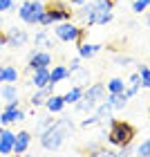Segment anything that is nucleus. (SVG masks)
Segmentation results:
<instances>
[{
  "label": "nucleus",
  "mask_w": 150,
  "mask_h": 157,
  "mask_svg": "<svg viewBox=\"0 0 150 157\" xmlns=\"http://www.w3.org/2000/svg\"><path fill=\"white\" fill-rule=\"evenodd\" d=\"M78 67V59H74L72 63H69V72H72V70H76Z\"/></svg>",
  "instance_id": "f704fd0d"
},
{
  "label": "nucleus",
  "mask_w": 150,
  "mask_h": 157,
  "mask_svg": "<svg viewBox=\"0 0 150 157\" xmlns=\"http://www.w3.org/2000/svg\"><path fill=\"white\" fill-rule=\"evenodd\" d=\"M148 115H150V108H148Z\"/></svg>",
  "instance_id": "ea45409f"
},
{
  "label": "nucleus",
  "mask_w": 150,
  "mask_h": 157,
  "mask_svg": "<svg viewBox=\"0 0 150 157\" xmlns=\"http://www.w3.org/2000/svg\"><path fill=\"white\" fill-rule=\"evenodd\" d=\"M88 157H119V155L112 153V151H108V148H90Z\"/></svg>",
  "instance_id": "cd10ccee"
},
{
  "label": "nucleus",
  "mask_w": 150,
  "mask_h": 157,
  "mask_svg": "<svg viewBox=\"0 0 150 157\" xmlns=\"http://www.w3.org/2000/svg\"><path fill=\"white\" fill-rule=\"evenodd\" d=\"M13 5V0H0V11H9Z\"/></svg>",
  "instance_id": "2f4dec72"
},
{
  "label": "nucleus",
  "mask_w": 150,
  "mask_h": 157,
  "mask_svg": "<svg viewBox=\"0 0 150 157\" xmlns=\"http://www.w3.org/2000/svg\"><path fill=\"white\" fill-rule=\"evenodd\" d=\"M13 137H16L13 132L2 130V135H0V155H9L13 151Z\"/></svg>",
  "instance_id": "2eb2a0df"
},
{
  "label": "nucleus",
  "mask_w": 150,
  "mask_h": 157,
  "mask_svg": "<svg viewBox=\"0 0 150 157\" xmlns=\"http://www.w3.org/2000/svg\"><path fill=\"white\" fill-rule=\"evenodd\" d=\"M0 135H2V130H0Z\"/></svg>",
  "instance_id": "a19ab883"
},
{
  "label": "nucleus",
  "mask_w": 150,
  "mask_h": 157,
  "mask_svg": "<svg viewBox=\"0 0 150 157\" xmlns=\"http://www.w3.org/2000/svg\"><path fill=\"white\" fill-rule=\"evenodd\" d=\"M7 108H18V99H11V101H7Z\"/></svg>",
  "instance_id": "72a5a7b5"
},
{
  "label": "nucleus",
  "mask_w": 150,
  "mask_h": 157,
  "mask_svg": "<svg viewBox=\"0 0 150 157\" xmlns=\"http://www.w3.org/2000/svg\"><path fill=\"white\" fill-rule=\"evenodd\" d=\"M105 92H108V88H105L103 83H92L88 90H83V97L74 103L76 110L78 112H92L105 99Z\"/></svg>",
  "instance_id": "f03ea898"
},
{
  "label": "nucleus",
  "mask_w": 150,
  "mask_h": 157,
  "mask_svg": "<svg viewBox=\"0 0 150 157\" xmlns=\"http://www.w3.org/2000/svg\"><path fill=\"white\" fill-rule=\"evenodd\" d=\"M105 88H108V92H112V94H119V92H126V83H123V78H110V81L105 83Z\"/></svg>",
  "instance_id": "5701e85b"
},
{
  "label": "nucleus",
  "mask_w": 150,
  "mask_h": 157,
  "mask_svg": "<svg viewBox=\"0 0 150 157\" xmlns=\"http://www.w3.org/2000/svg\"><path fill=\"white\" fill-rule=\"evenodd\" d=\"M101 45H94V43H81V47H78V56L81 59H90V56H94Z\"/></svg>",
  "instance_id": "6ab92c4d"
},
{
  "label": "nucleus",
  "mask_w": 150,
  "mask_h": 157,
  "mask_svg": "<svg viewBox=\"0 0 150 157\" xmlns=\"http://www.w3.org/2000/svg\"><path fill=\"white\" fill-rule=\"evenodd\" d=\"M137 157H150V137L137 146Z\"/></svg>",
  "instance_id": "c85d7f7f"
},
{
  "label": "nucleus",
  "mask_w": 150,
  "mask_h": 157,
  "mask_svg": "<svg viewBox=\"0 0 150 157\" xmlns=\"http://www.w3.org/2000/svg\"><path fill=\"white\" fill-rule=\"evenodd\" d=\"M2 45H7V43H5V36H0V47H2Z\"/></svg>",
  "instance_id": "e433bc0d"
},
{
  "label": "nucleus",
  "mask_w": 150,
  "mask_h": 157,
  "mask_svg": "<svg viewBox=\"0 0 150 157\" xmlns=\"http://www.w3.org/2000/svg\"><path fill=\"white\" fill-rule=\"evenodd\" d=\"M16 81H18V70L13 65L0 67V83H16Z\"/></svg>",
  "instance_id": "f3484780"
},
{
  "label": "nucleus",
  "mask_w": 150,
  "mask_h": 157,
  "mask_svg": "<svg viewBox=\"0 0 150 157\" xmlns=\"http://www.w3.org/2000/svg\"><path fill=\"white\" fill-rule=\"evenodd\" d=\"M45 108H47L49 115H56V112H61L65 108V99L58 97V94H49V99L45 101Z\"/></svg>",
  "instance_id": "4468645a"
},
{
  "label": "nucleus",
  "mask_w": 150,
  "mask_h": 157,
  "mask_svg": "<svg viewBox=\"0 0 150 157\" xmlns=\"http://www.w3.org/2000/svg\"><path fill=\"white\" fill-rule=\"evenodd\" d=\"M18 16L25 20L27 25H34V13H32V2H25L23 7L18 9Z\"/></svg>",
  "instance_id": "b1692460"
},
{
  "label": "nucleus",
  "mask_w": 150,
  "mask_h": 157,
  "mask_svg": "<svg viewBox=\"0 0 150 157\" xmlns=\"http://www.w3.org/2000/svg\"><path fill=\"white\" fill-rule=\"evenodd\" d=\"M0 25H2V18H0Z\"/></svg>",
  "instance_id": "58836bf2"
},
{
  "label": "nucleus",
  "mask_w": 150,
  "mask_h": 157,
  "mask_svg": "<svg viewBox=\"0 0 150 157\" xmlns=\"http://www.w3.org/2000/svg\"><path fill=\"white\" fill-rule=\"evenodd\" d=\"M0 112H2V103H0Z\"/></svg>",
  "instance_id": "4c0bfd02"
},
{
  "label": "nucleus",
  "mask_w": 150,
  "mask_h": 157,
  "mask_svg": "<svg viewBox=\"0 0 150 157\" xmlns=\"http://www.w3.org/2000/svg\"><path fill=\"white\" fill-rule=\"evenodd\" d=\"M67 76H69V67H65V65H56V67L49 70V83H54V85L65 81Z\"/></svg>",
  "instance_id": "dca6fc26"
},
{
  "label": "nucleus",
  "mask_w": 150,
  "mask_h": 157,
  "mask_svg": "<svg viewBox=\"0 0 150 157\" xmlns=\"http://www.w3.org/2000/svg\"><path fill=\"white\" fill-rule=\"evenodd\" d=\"M94 16H96V7H94V2L85 5L83 9H81V18H83V23H88V25H94Z\"/></svg>",
  "instance_id": "aec40b11"
},
{
  "label": "nucleus",
  "mask_w": 150,
  "mask_h": 157,
  "mask_svg": "<svg viewBox=\"0 0 150 157\" xmlns=\"http://www.w3.org/2000/svg\"><path fill=\"white\" fill-rule=\"evenodd\" d=\"M54 121H56V119H52V117H40L38 126H36V132H38V137H40V135L45 132V130H49V128L54 126Z\"/></svg>",
  "instance_id": "393cba45"
},
{
  "label": "nucleus",
  "mask_w": 150,
  "mask_h": 157,
  "mask_svg": "<svg viewBox=\"0 0 150 157\" xmlns=\"http://www.w3.org/2000/svg\"><path fill=\"white\" fill-rule=\"evenodd\" d=\"M139 76H141V85H144V88H150V67L141 65L139 67Z\"/></svg>",
  "instance_id": "c756f323"
},
{
  "label": "nucleus",
  "mask_w": 150,
  "mask_h": 157,
  "mask_svg": "<svg viewBox=\"0 0 150 157\" xmlns=\"http://www.w3.org/2000/svg\"><path fill=\"white\" fill-rule=\"evenodd\" d=\"M117 63H119V67H128V63H132L128 56H121V59H117Z\"/></svg>",
  "instance_id": "473e14b6"
},
{
  "label": "nucleus",
  "mask_w": 150,
  "mask_h": 157,
  "mask_svg": "<svg viewBox=\"0 0 150 157\" xmlns=\"http://www.w3.org/2000/svg\"><path fill=\"white\" fill-rule=\"evenodd\" d=\"M137 130L134 126H130L128 121H112L110 124V130H108V141L112 146H130Z\"/></svg>",
  "instance_id": "7ed1b4c3"
},
{
  "label": "nucleus",
  "mask_w": 150,
  "mask_h": 157,
  "mask_svg": "<svg viewBox=\"0 0 150 157\" xmlns=\"http://www.w3.org/2000/svg\"><path fill=\"white\" fill-rule=\"evenodd\" d=\"M128 99H130V97H128L126 92H119V94H112V92H108L103 101L108 103L112 110H123V108H126V103H128Z\"/></svg>",
  "instance_id": "9b49d317"
},
{
  "label": "nucleus",
  "mask_w": 150,
  "mask_h": 157,
  "mask_svg": "<svg viewBox=\"0 0 150 157\" xmlns=\"http://www.w3.org/2000/svg\"><path fill=\"white\" fill-rule=\"evenodd\" d=\"M29 144H32V135L27 132V130H20V132H16V137H13V151L11 153L23 155V153H27Z\"/></svg>",
  "instance_id": "1a4fd4ad"
},
{
  "label": "nucleus",
  "mask_w": 150,
  "mask_h": 157,
  "mask_svg": "<svg viewBox=\"0 0 150 157\" xmlns=\"http://www.w3.org/2000/svg\"><path fill=\"white\" fill-rule=\"evenodd\" d=\"M81 36H83V29H81V27H76V25H72V23H67V20L56 27V38H58V40L78 43V40H81Z\"/></svg>",
  "instance_id": "39448f33"
},
{
  "label": "nucleus",
  "mask_w": 150,
  "mask_h": 157,
  "mask_svg": "<svg viewBox=\"0 0 150 157\" xmlns=\"http://www.w3.org/2000/svg\"><path fill=\"white\" fill-rule=\"evenodd\" d=\"M52 65V54L45 52V49H38V52H34L29 56V70L34 72V70H38V67H49Z\"/></svg>",
  "instance_id": "0eeeda50"
},
{
  "label": "nucleus",
  "mask_w": 150,
  "mask_h": 157,
  "mask_svg": "<svg viewBox=\"0 0 150 157\" xmlns=\"http://www.w3.org/2000/svg\"><path fill=\"white\" fill-rule=\"evenodd\" d=\"M25 119V112L20 108H5L0 112V124L9 126V124H16V121H23Z\"/></svg>",
  "instance_id": "9d476101"
},
{
  "label": "nucleus",
  "mask_w": 150,
  "mask_h": 157,
  "mask_svg": "<svg viewBox=\"0 0 150 157\" xmlns=\"http://www.w3.org/2000/svg\"><path fill=\"white\" fill-rule=\"evenodd\" d=\"M139 88H141V76H139V72H134L132 76H130V81L126 83V94L128 97H134L139 92Z\"/></svg>",
  "instance_id": "a211bd4d"
},
{
  "label": "nucleus",
  "mask_w": 150,
  "mask_h": 157,
  "mask_svg": "<svg viewBox=\"0 0 150 157\" xmlns=\"http://www.w3.org/2000/svg\"><path fill=\"white\" fill-rule=\"evenodd\" d=\"M148 5H150V0H134V2H132V11L141 13V11L148 9Z\"/></svg>",
  "instance_id": "7c9ffc66"
},
{
  "label": "nucleus",
  "mask_w": 150,
  "mask_h": 157,
  "mask_svg": "<svg viewBox=\"0 0 150 157\" xmlns=\"http://www.w3.org/2000/svg\"><path fill=\"white\" fill-rule=\"evenodd\" d=\"M52 90H54V83L45 85V88H38L36 94L32 97V105H34V108H36V105H45V101L49 99V94H52Z\"/></svg>",
  "instance_id": "f8f14e48"
},
{
  "label": "nucleus",
  "mask_w": 150,
  "mask_h": 157,
  "mask_svg": "<svg viewBox=\"0 0 150 157\" xmlns=\"http://www.w3.org/2000/svg\"><path fill=\"white\" fill-rule=\"evenodd\" d=\"M34 43H36L38 47H54V38H52V36H47L45 32L38 34V36L34 38Z\"/></svg>",
  "instance_id": "bb28decb"
},
{
  "label": "nucleus",
  "mask_w": 150,
  "mask_h": 157,
  "mask_svg": "<svg viewBox=\"0 0 150 157\" xmlns=\"http://www.w3.org/2000/svg\"><path fill=\"white\" fill-rule=\"evenodd\" d=\"M5 43L11 45V47H23L27 43V32L20 29V27H11V29L7 32V36H5Z\"/></svg>",
  "instance_id": "6e6552de"
},
{
  "label": "nucleus",
  "mask_w": 150,
  "mask_h": 157,
  "mask_svg": "<svg viewBox=\"0 0 150 157\" xmlns=\"http://www.w3.org/2000/svg\"><path fill=\"white\" fill-rule=\"evenodd\" d=\"M45 13L52 18V23H65V20L72 18L69 7L65 2H61V0H54L52 5H45Z\"/></svg>",
  "instance_id": "20e7f679"
},
{
  "label": "nucleus",
  "mask_w": 150,
  "mask_h": 157,
  "mask_svg": "<svg viewBox=\"0 0 150 157\" xmlns=\"http://www.w3.org/2000/svg\"><path fill=\"white\" fill-rule=\"evenodd\" d=\"M32 83H34V88H45V85H49V67H38V70H34Z\"/></svg>",
  "instance_id": "ddd939ff"
},
{
  "label": "nucleus",
  "mask_w": 150,
  "mask_h": 157,
  "mask_svg": "<svg viewBox=\"0 0 150 157\" xmlns=\"http://www.w3.org/2000/svg\"><path fill=\"white\" fill-rule=\"evenodd\" d=\"M72 132V121L69 119H58L54 121V126L45 130L40 135V146L45 148V151H58V148L65 144L67 135Z\"/></svg>",
  "instance_id": "f257e3e1"
},
{
  "label": "nucleus",
  "mask_w": 150,
  "mask_h": 157,
  "mask_svg": "<svg viewBox=\"0 0 150 157\" xmlns=\"http://www.w3.org/2000/svg\"><path fill=\"white\" fill-rule=\"evenodd\" d=\"M72 5H85V0H69Z\"/></svg>",
  "instance_id": "c9c22d12"
},
{
  "label": "nucleus",
  "mask_w": 150,
  "mask_h": 157,
  "mask_svg": "<svg viewBox=\"0 0 150 157\" xmlns=\"http://www.w3.org/2000/svg\"><path fill=\"white\" fill-rule=\"evenodd\" d=\"M32 13H34V25H38L40 16L45 13V5L38 2V0H34V2H32Z\"/></svg>",
  "instance_id": "a878e982"
},
{
  "label": "nucleus",
  "mask_w": 150,
  "mask_h": 157,
  "mask_svg": "<svg viewBox=\"0 0 150 157\" xmlns=\"http://www.w3.org/2000/svg\"><path fill=\"white\" fill-rule=\"evenodd\" d=\"M81 97H83V88H81V85H74L72 90H67V94H63V99H65V105H67V103H76Z\"/></svg>",
  "instance_id": "4be33fe9"
},
{
  "label": "nucleus",
  "mask_w": 150,
  "mask_h": 157,
  "mask_svg": "<svg viewBox=\"0 0 150 157\" xmlns=\"http://www.w3.org/2000/svg\"><path fill=\"white\" fill-rule=\"evenodd\" d=\"M0 97L5 101H11V99H18V90H16V83H5L0 88Z\"/></svg>",
  "instance_id": "412c9836"
},
{
  "label": "nucleus",
  "mask_w": 150,
  "mask_h": 157,
  "mask_svg": "<svg viewBox=\"0 0 150 157\" xmlns=\"http://www.w3.org/2000/svg\"><path fill=\"white\" fill-rule=\"evenodd\" d=\"M110 112H112V108H110V105L105 103V101H101V103H99L94 110H92V115H90L88 119L83 121V128H88V126H94V124H101L103 119H110Z\"/></svg>",
  "instance_id": "423d86ee"
}]
</instances>
